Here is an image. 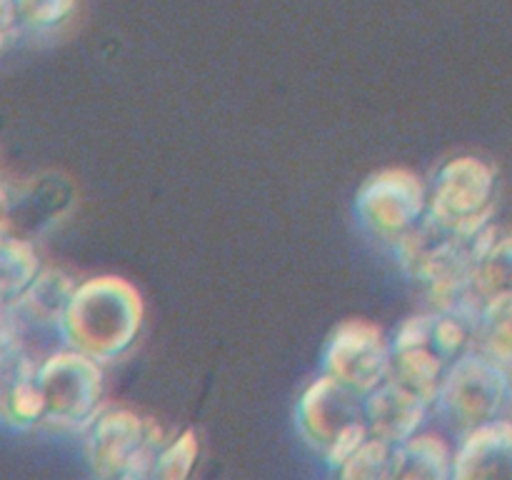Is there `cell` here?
<instances>
[{
  "label": "cell",
  "instance_id": "obj_18",
  "mask_svg": "<svg viewBox=\"0 0 512 480\" xmlns=\"http://www.w3.org/2000/svg\"><path fill=\"white\" fill-rule=\"evenodd\" d=\"M395 443L370 435L343 465L338 475L345 480H393Z\"/></svg>",
  "mask_w": 512,
  "mask_h": 480
},
{
  "label": "cell",
  "instance_id": "obj_17",
  "mask_svg": "<svg viewBox=\"0 0 512 480\" xmlns=\"http://www.w3.org/2000/svg\"><path fill=\"white\" fill-rule=\"evenodd\" d=\"M475 348L512 368V298L483 305L475 330Z\"/></svg>",
  "mask_w": 512,
  "mask_h": 480
},
{
  "label": "cell",
  "instance_id": "obj_7",
  "mask_svg": "<svg viewBox=\"0 0 512 480\" xmlns=\"http://www.w3.org/2000/svg\"><path fill=\"white\" fill-rule=\"evenodd\" d=\"M393 343L370 320H345L323 350V373L368 395L390 375Z\"/></svg>",
  "mask_w": 512,
  "mask_h": 480
},
{
  "label": "cell",
  "instance_id": "obj_4",
  "mask_svg": "<svg viewBox=\"0 0 512 480\" xmlns=\"http://www.w3.org/2000/svg\"><path fill=\"white\" fill-rule=\"evenodd\" d=\"M165 443V430L155 420L140 418L125 408L103 410L85 430V460L95 478H155V465Z\"/></svg>",
  "mask_w": 512,
  "mask_h": 480
},
{
  "label": "cell",
  "instance_id": "obj_3",
  "mask_svg": "<svg viewBox=\"0 0 512 480\" xmlns=\"http://www.w3.org/2000/svg\"><path fill=\"white\" fill-rule=\"evenodd\" d=\"M510 405L512 370L473 348L450 365L433 410L458 438H463L480 425L505 418Z\"/></svg>",
  "mask_w": 512,
  "mask_h": 480
},
{
  "label": "cell",
  "instance_id": "obj_15",
  "mask_svg": "<svg viewBox=\"0 0 512 480\" xmlns=\"http://www.w3.org/2000/svg\"><path fill=\"white\" fill-rule=\"evenodd\" d=\"M40 273H43V263L35 245L10 230H3V240H0V298L3 303H13L18 295H23Z\"/></svg>",
  "mask_w": 512,
  "mask_h": 480
},
{
  "label": "cell",
  "instance_id": "obj_5",
  "mask_svg": "<svg viewBox=\"0 0 512 480\" xmlns=\"http://www.w3.org/2000/svg\"><path fill=\"white\" fill-rule=\"evenodd\" d=\"M45 423L68 433H85L103 413V363L75 348H60L40 360Z\"/></svg>",
  "mask_w": 512,
  "mask_h": 480
},
{
  "label": "cell",
  "instance_id": "obj_11",
  "mask_svg": "<svg viewBox=\"0 0 512 480\" xmlns=\"http://www.w3.org/2000/svg\"><path fill=\"white\" fill-rule=\"evenodd\" d=\"M455 480H512V420L500 418L470 430L455 448Z\"/></svg>",
  "mask_w": 512,
  "mask_h": 480
},
{
  "label": "cell",
  "instance_id": "obj_19",
  "mask_svg": "<svg viewBox=\"0 0 512 480\" xmlns=\"http://www.w3.org/2000/svg\"><path fill=\"white\" fill-rule=\"evenodd\" d=\"M200 455V440L195 430H183L160 450L158 465H155V480H185L193 473Z\"/></svg>",
  "mask_w": 512,
  "mask_h": 480
},
{
  "label": "cell",
  "instance_id": "obj_9",
  "mask_svg": "<svg viewBox=\"0 0 512 480\" xmlns=\"http://www.w3.org/2000/svg\"><path fill=\"white\" fill-rule=\"evenodd\" d=\"M0 418L10 430H28L45 423L40 360L20 348L10 335H0Z\"/></svg>",
  "mask_w": 512,
  "mask_h": 480
},
{
  "label": "cell",
  "instance_id": "obj_6",
  "mask_svg": "<svg viewBox=\"0 0 512 480\" xmlns=\"http://www.w3.org/2000/svg\"><path fill=\"white\" fill-rule=\"evenodd\" d=\"M430 193L423 180L405 168L370 175L355 198V215L373 238L395 245L425 218Z\"/></svg>",
  "mask_w": 512,
  "mask_h": 480
},
{
  "label": "cell",
  "instance_id": "obj_10",
  "mask_svg": "<svg viewBox=\"0 0 512 480\" xmlns=\"http://www.w3.org/2000/svg\"><path fill=\"white\" fill-rule=\"evenodd\" d=\"M433 405L403 383L385 378L375 390L365 395V423L370 435L388 443H403L420 433Z\"/></svg>",
  "mask_w": 512,
  "mask_h": 480
},
{
  "label": "cell",
  "instance_id": "obj_1",
  "mask_svg": "<svg viewBox=\"0 0 512 480\" xmlns=\"http://www.w3.org/2000/svg\"><path fill=\"white\" fill-rule=\"evenodd\" d=\"M145 305L138 288L118 275H98L78 283L63 318L68 348L100 363L128 353L143 328Z\"/></svg>",
  "mask_w": 512,
  "mask_h": 480
},
{
  "label": "cell",
  "instance_id": "obj_16",
  "mask_svg": "<svg viewBox=\"0 0 512 480\" xmlns=\"http://www.w3.org/2000/svg\"><path fill=\"white\" fill-rule=\"evenodd\" d=\"M473 293L480 305L512 298V235H498L485 250L473 275Z\"/></svg>",
  "mask_w": 512,
  "mask_h": 480
},
{
  "label": "cell",
  "instance_id": "obj_12",
  "mask_svg": "<svg viewBox=\"0 0 512 480\" xmlns=\"http://www.w3.org/2000/svg\"><path fill=\"white\" fill-rule=\"evenodd\" d=\"M455 450L433 433H415L395 443L393 480H445L453 478Z\"/></svg>",
  "mask_w": 512,
  "mask_h": 480
},
{
  "label": "cell",
  "instance_id": "obj_13",
  "mask_svg": "<svg viewBox=\"0 0 512 480\" xmlns=\"http://www.w3.org/2000/svg\"><path fill=\"white\" fill-rule=\"evenodd\" d=\"M448 370L450 365L430 350L418 348V345H393L388 378L398 380L405 388L428 400L430 405H435Z\"/></svg>",
  "mask_w": 512,
  "mask_h": 480
},
{
  "label": "cell",
  "instance_id": "obj_14",
  "mask_svg": "<svg viewBox=\"0 0 512 480\" xmlns=\"http://www.w3.org/2000/svg\"><path fill=\"white\" fill-rule=\"evenodd\" d=\"M3 5V48H10L20 30H53L63 25L75 10V0H0Z\"/></svg>",
  "mask_w": 512,
  "mask_h": 480
},
{
  "label": "cell",
  "instance_id": "obj_2",
  "mask_svg": "<svg viewBox=\"0 0 512 480\" xmlns=\"http://www.w3.org/2000/svg\"><path fill=\"white\" fill-rule=\"evenodd\" d=\"M295 425L305 443L323 455L338 473L340 465L370 438L365 423V395L323 373L303 390L295 408Z\"/></svg>",
  "mask_w": 512,
  "mask_h": 480
},
{
  "label": "cell",
  "instance_id": "obj_8",
  "mask_svg": "<svg viewBox=\"0 0 512 480\" xmlns=\"http://www.w3.org/2000/svg\"><path fill=\"white\" fill-rule=\"evenodd\" d=\"M495 183V170L475 155L448 160L428 188V213L453 225L493 218Z\"/></svg>",
  "mask_w": 512,
  "mask_h": 480
}]
</instances>
